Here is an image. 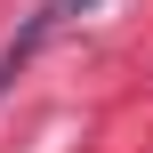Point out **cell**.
Returning a JSON list of instances; mask_svg holds the SVG:
<instances>
[{
	"mask_svg": "<svg viewBox=\"0 0 153 153\" xmlns=\"http://www.w3.org/2000/svg\"><path fill=\"white\" fill-rule=\"evenodd\" d=\"M81 8H97V0H40V8L24 16V32H16V40L0 48V97L16 89V73H24V65H32V56H40V48H48L56 32H65V24L81 16Z\"/></svg>",
	"mask_w": 153,
	"mask_h": 153,
	"instance_id": "6da1fadb",
	"label": "cell"
}]
</instances>
